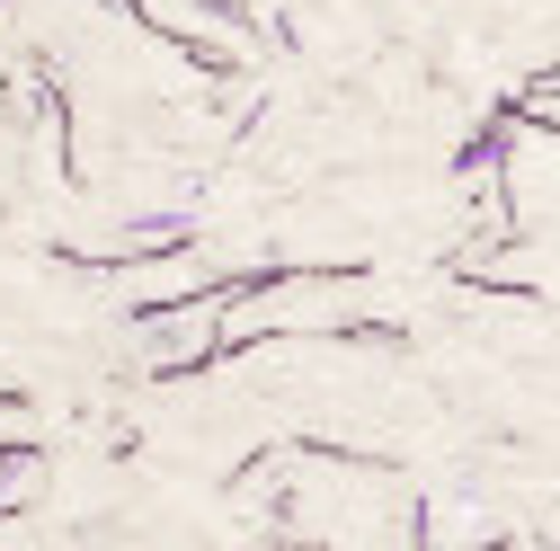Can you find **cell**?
Masks as SVG:
<instances>
[{"label": "cell", "mask_w": 560, "mask_h": 551, "mask_svg": "<svg viewBox=\"0 0 560 551\" xmlns=\"http://www.w3.org/2000/svg\"><path fill=\"white\" fill-rule=\"evenodd\" d=\"M133 19H143L152 36L187 45L196 62H214V72H232V62H249V27L241 10H223V0H125Z\"/></svg>", "instance_id": "obj_1"}]
</instances>
